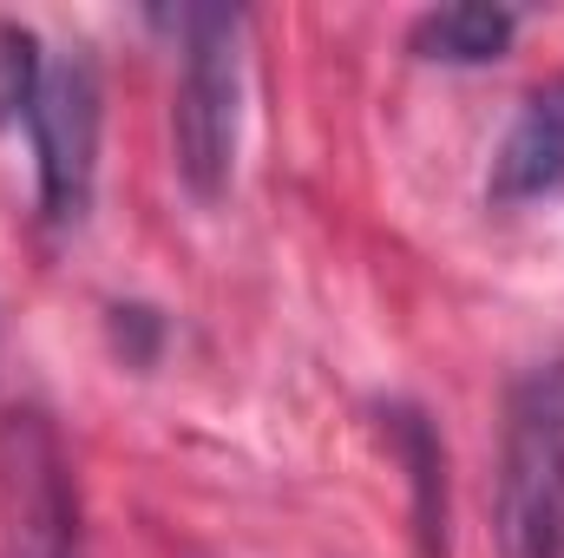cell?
Segmentation results:
<instances>
[{
  "label": "cell",
  "mask_w": 564,
  "mask_h": 558,
  "mask_svg": "<svg viewBox=\"0 0 564 558\" xmlns=\"http://www.w3.org/2000/svg\"><path fill=\"white\" fill-rule=\"evenodd\" d=\"M0 506L7 558H79V500L66 480V453L40 415L0 427Z\"/></svg>",
  "instance_id": "cell-4"
},
{
  "label": "cell",
  "mask_w": 564,
  "mask_h": 558,
  "mask_svg": "<svg viewBox=\"0 0 564 558\" xmlns=\"http://www.w3.org/2000/svg\"><path fill=\"white\" fill-rule=\"evenodd\" d=\"M40 73H46V53L26 26H0V126L7 119H26L33 112V93H40Z\"/></svg>",
  "instance_id": "cell-8"
},
{
  "label": "cell",
  "mask_w": 564,
  "mask_h": 558,
  "mask_svg": "<svg viewBox=\"0 0 564 558\" xmlns=\"http://www.w3.org/2000/svg\"><path fill=\"white\" fill-rule=\"evenodd\" d=\"M564 184V86L525 99L492 158V204H532Z\"/></svg>",
  "instance_id": "cell-5"
},
{
  "label": "cell",
  "mask_w": 564,
  "mask_h": 558,
  "mask_svg": "<svg viewBox=\"0 0 564 558\" xmlns=\"http://www.w3.org/2000/svg\"><path fill=\"white\" fill-rule=\"evenodd\" d=\"M164 26L184 46L171 139H177V178L191 197L217 204L237 164V99H243V13L237 7H177Z\"/></svg>",
  "instance_id": "cell-1"
},
{
  "label": "cell",
  "mask_w": 564,
  "mask_h": 558,
  "mask_svg": "<svg viewBox=\"0 0 564 558\" xmlns=\"http://www.w3.org/2000/svg\"><path fill=\"white\" fill-rule=\"evenodd\" d=\"M499 558H564V362L532 368L506 401Z\"/></svg>",
  "instance_id": "cell-2"
},
{
  "label": "cell",
  "mask_w": 564,
  "mask_h": 558,
  "mask_svg": "<svg viewBox=\"0 0 564 558\" xmlns=\"http://www.w3.org/2000/svg\"><path fill=\"white\" fill-rule=\"evenodd\" d=\"M394 440H401V460H408V480H414V533H421V558H446V460H440V440L426 415L414 408H394L388 415Z\"/></svg>",
  "instance_id": "cell-7"
},
{
  "label": "cell",
  "mask_w": 564,
  "mask_h": 558,
  "mask_svg": "<svg viewBox=\"0 0 564 558\" xmlns=\"http://www.w3.org/2000/svg\"><path fill=\"white\" fill-rule=\"evenodd\" d=\"M512 33H519V13L512 7L466 0V7H433V13H421L414 33H408V46L421 60H433V66H486V60H506Z\"/></svg>",
  "instance_id": "cell-6"
},
{
  "label": "cell",
  "mask_w": 564,
  "mask_h": 558,
  "mask_svg": "<svg viewBox=\"0 0 564 558\" xmlns=\"http://www.w3.org/2000/svg\"><path fill=\"white\" fill-rule=\"evenodd\" d=\"M26 132L40 158V211L46 224L66 230L93 211V171H99V66L86 46L46 53Z\"/></svg>",
  "instance_id": "cell-3"
}]
</instances>
